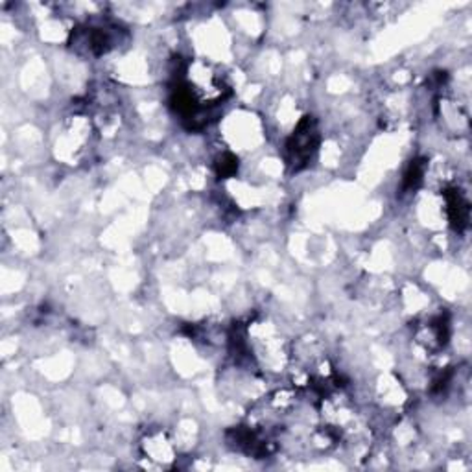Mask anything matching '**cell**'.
<instances>
[{
  "label": "cell",
  "mask_w": 472,
  "mask_h": 472,
  "mask_svg": "<svg viewBox=\"0 0 472 472\" xmlns=\"http://www.w3.org/2000/svg\"><path fill=\"white\" fill-rule=\"evenodd\" d=\"M183 74H185L183 89L203 110L207 106H217V103L224 101L229 94V83L226 76L211 63L207 62L188 63Z\"/></svg>",
  "instance_id": "6da1fadb"
},
{
  "label": "cell",
  "mask_w": 472,
  "mask_h": 472,
  "mask_svg": "<svg viewBox=\"0 0 472 472\" xmlns=\"http://www.w3.org/2000/svg\"><path fill=\"white\" fill-rule=\"evenodd\" d=\"M320 146V130L316 120L304 117L290 135L286 142V157L294 170L304 169L316 155Z\"/></svg>",
  "instance_id": "7a4b0ae2"
},
{
  "label": "cell",
  "mask_w": 472,
  "mask_h": 472,
  "mask_svg": "<svg viewBox=\"0 0 472 472\" xmlns=\"http://www.w3.org/2000/svg\"><path fill=\"white\" fill-rule=\"evenodd\" d=\"M92 137V124L85 117H72L65 128L62 130L56 144L58 157H62L67 163L78 161L85 155L87 144L91 146Z\"/></svg>",
  "instance_id": "3957f363"
},
{
  "label": "cell",
  "mask_w": 472,
  "mask_h": 472,
  "mask_svg": "<svg viewBox=\"0 0 472 472\" xmlns=\"http://www.w3.org/2000/svg\"><path fill=\"white\" fill-rule=\"evenodd\" d=\"M117 28L108 24H85L72 34V44L78 52L85 56H101L115 46Z\"/></svg>",
  "instance_id": "277c9868"
},
{
  "label": "cell",
  "mask_w": 472,
  "mask_h": 472,
  "mask_svg": "<svg viewBox=\"0 0 472 472\" xmlns=\"http://www.w3.org/2000/svg\"><path fill=\"white\" fill-rule=\"evenodd\" d=\"M140 448L144 458L157 465H169L176 459V447L169 434L163 430H153L146 434V438L140 443Z\"/></svg>",
  "instance_id": "5b68a950"
},
{
  "label": "cell",
  "mask_w": 472,
  "mask_h": 472,
  "mask_svg": "<svg viewBox=\"0 0 472 472\" xmlns=\"http://www.w3.org/2000/svg\"><path fill=\"white\" fill-rule=\"evenodd\" d=\"M415 340L423 351L434 354L441 351L448 342V323L443 320V316L432 318L430 322L423 323L415 332Z\"/></svg>",
  "instance_id": "8992f818"
},
{
  "label": "cell",
  "mask_w": 472,
  "mask_h": 472,
  "mask_svg": "<svg viewBox=\"0 0 472 472\" xmlns=\"http://www.w3.org/2000/svg\"><path fill=\"white\" fill-rule=\"evenodd\" d=\"M445 211L448 222L456 231H461L468 226V201L459 188H445Z\"/></svg>",
  "instance_id": "52a82bcc"
},
{
  "label": "cell",
  "mask_w": 472,
  "mask_h": 472,
  "mask_svg": "<svg viewBox=\"0 0 472 472\" xmlns=\"http://www.w3.org/2000/svg\"><path fill=\"white\" fill-rule=\"evenodd\" d=\"M218 172H220V176H231V174H235V170H236V167H238V163H236V159L233 155H222L220 159H218Z\"/></svg>",
  "instance_id": "ba28073f"
}]
</instances>
